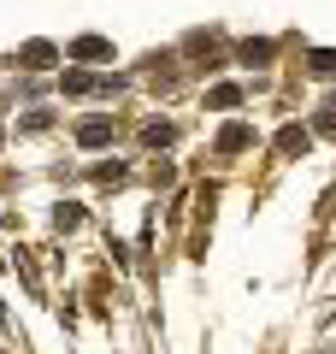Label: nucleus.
Listing matches in <instances>:
<instances>
[{
    "instance_id": "nucleus-1",
    "label": "nucleus",
    "mask_w": 336,
    "mask_h": 354,
    "mask_svg": "<svg viewBox=\"0 0 336 354\" xmlns=\"http://www.w3.org/2000/svg\"><path fill=\"white\" fill-rule=\"evenodd\" d=\"M106 41H95V36H83V41H77V48H71V59H106Z\"/></svg>"
}]
</instances>
